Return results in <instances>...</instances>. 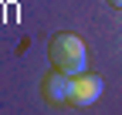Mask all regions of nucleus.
I'll return each mask as SVG.
<instances>
[{
    "mask_svg": "<svg viewBox=\"0 0 122 115\" xmlns=\"http://www.w3.org/2000/svg\"><path fill=\"white\" fill-rule=\"evenodd\" d=\"M48 58H51L54 68L68 71V75H81V71L88 68L85 41H81L78 34H71V31H61V34L51 37V44H48Z\"/></svg>",
    "mask_w": 122,
    "mask_h": 115,
    "instance_id": "f257e3e1",
    "label": "nucleus"
},
{
    "mask_svg": "<svg viewBox=\"0 0 122 115\" xmlns=\"http://www.w3.org/2000/svg\"><path fill=\"white\" fill-rule=\"evenodd\" d=\"M105 91V81L92 71H81V75H71V105L75 108H85L92 102H98Z\"/></svg>",
    "mask_w": 122,
    "mask_h": 115,
    "instance_id": "f03ea898",
    "label": "nucleus"
},
{
    "mask_svg": "<svg viewBox=\"0 0 122 115\" xmlns=\"http://www.w3.org/2000/svg\"><path fill=\"white\" fill-rule=\"evenodd\" d=\"M41 95L48 105H71V75L68 71H48V75L41 78Z\"/></svg>",
    "mask_w": 122,
    "mask_h": 115,
    "instance_id": "7ed1b4c3",
    "label": "nucleus"
},
{
    "mask_svg": "<svg viewBox=\"0 0 122 115\" xmlns=\"http://www.w3.org/2000/svg\"><path fill=\"white\" fill-rule=\"evenodd\" d=\"M109 4H112V7H122V0H109Z\"/></svg>",
    "mask_w": 122,
    "mask_h": 115,
    "instance_id": "20e7f679",
    "label": "nucleus"
}]
</instances>
